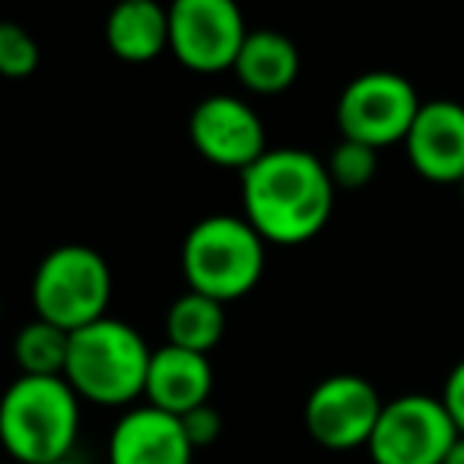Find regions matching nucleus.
Instances as JSON below:
<instances>
[{"mask_svg":"<svg viewBox=\"0 0 464 464\" xmlns=\"http://www.w3.org/2000/svg\"><path fill=\"white\" fill-rule=\"evenodd\" d=\"M334 181L324 160L299 147L267 150L242 172V217L274 246L315 239L334 213Z\"/></svg>","mask_w":464,"mask_h":464,"instance_id":"1","label":"nucleus"},{"mask_svg":"<svg viewBox=\"0 0 464 464\" xmlns=\"http://www.w3.org/2000/svg\"><path fill=\"white\" fill-rule=\"evenodd\" d=\"M80 436V398L64 379L20 375L0 394V445L16 464L71 458Z\"/></svg>","mask_w":464,"mask_h":464,"instance_id":"2","label":"nucleus"},{"mask_svg":"<svg viewBox=\"0 0 464 464\" xmlns=\"http://www.w3.org/2000/svg\"><path fill=\"white\" fill-rule=\"evenodd\" d=\"M150 356L143 334L118 318H99L71 334L64 382L80 401L102 407H124L147 388Z\"/></svg>","mask_w":464,"mask_h":464,"instance_id":"3","label":"nucleus"},{"mask_svg":"<svg viewBox=\"0 0 464 464\" xmlns=\"http://www.w3.org/2000/svg\"><path fill=\"white\" fill-rule=\"evenodd\" d=\"M181 274L191 293L223 305L242 299L265 274V239L248 226L246 217H204L181 242Z\"/></svg>","mask_w":464,"mask_h":464,"instance_id":"4","label":"nucleus"},{"mask_svg":"<svg viewBox=\"0 0 464 464\" xmlns=\"http://www.w3.org/2000/svg\"><path fill=\"white\" fill-rule=\"evenodd\" d=\"M111 271L109 261L90 246H58L39 261L33 277L35 318L73 331L109 315Z\"/></svg>","mask_w":464,"mask_h":464,"instance_id":"5","label":"nucleus"},{"mask_svg":"<svg viewBox=\"0 0 464 464\" xmlns=\"http://www.w3.org/2000/svg\"><path fill=\"white\" fill-rule=\"evenodd\" d=\"M420 96L407 77L394 71H369L353 77L337 99V128L343 140L366 143L372 150L404 143Z\"/></svg>","mask_w":464,"mask_h":464,"instance_id":"6","label":"nucleus"},{"mask_svg":"<svg viewBox=\"0 0 464 464\" xmlns=\"http://www.w3.org/2000/svg\"><path fill=\"white\" fill-rule=\"evenodd\" d=\"M458 439L442 401L432 394H401L385 401L369 439L372 464H442Z\"/></svg>","mask_w":464,"mask_h":464,"instance_id":"7","label":"nucleus"},{"mask_svg":"<svg viewBox=\"0 0 464 464\" xmlns=\"http://www.w3.org/2000/svg\"><path fill=\"white\" fill-rule=\"evenodd\" d=\"M248 33L232 0H175L169 7V52L194 73L232 71Z\"/></svg>","mask_w":464,"mask_h":464,"instance_id":"8","label":"nucleus"},{"mask_svg":"<svg viewBox=\"0 0 464 464\" xmlns=\"http://www.w3.org/2000/svg\"><path fill=\"white\" fill-rule=\"evenodd\" d=\"M379 388L353 372H337L322 379L309 392L303 407L305 430L322 449L350 451L362 449L372 439V430L382 417Z\"/></svg>","mask_w":464,"mask_h":464,"instance_id":"9","label":"nucleus"},{"mask_svg":"<svg viewBox=\"0 0 464 464\" xmlns=\"http://www.w3.org/2000/svg\"><path fill=\"white\" fill-rule=\"evenodd\" d=\"M188 137L207 162L219 169H236L239 175L267 153L261 115L246 99L226 96V92L207 96L194 105L188 118Z\"/></svg>","mask_w":464,"mask_h":464,"instance_id":"10","label":"nucleus"},{"mask_svg":"<svg viewBox=\"0 0 464 464\" xmlns=\"http://www.w3.org/2000/svg\"><path fill=\"white\" fill-rule=\"evenodd\" d=\"M404 150L417 175L432 185L464 181V105L455 99H430L420 105Z\"/></svg>","mask_w":464,"mask_h":464,"instance_id":"11","label":"nucleus"},{"mask_svg":"<svg viewBox=\"0 0 464 464\" xmlns=\"http://www.w3.org/2000/svg\"><path fill=\"white\" fill-rule=\"evenodd\" d=\"M194 445L172 413L156 407H130L109 436V464H191Z\"/></svg>","mask_w":464,"mask_h":464,"instance_id":"12","label":"nucleus"},{"mask_svg":"<svg viewBox=\"0 0 464 464\" xmlns=\"http://www.w3.org/2000/svg\"><path fill=\"white\" fill-rule=\"evenodd\" d=\"M210 392L213 366L204 353H191V350L172 347V343L153 350L147 388H143L150 407L172 413V417H185L194 407L210 404Z\"/></svg>","mask_w":464,"mask_h":464,"instance_id":"13","label":"nucleus"},{"mask_svg":"<svg viewBox=\"0 0 464 464\" xmlns=\"http://www.w3.org/2000/svg\"><path fill=\"white\" fill-rule=\"evenodd\" d=\"M109 52L124 64H147L169 52V10L153 0H124L105 23Z\"/></svg>","mask_w":464,"mask_h":464,"instance_id":"14","label":"nucleus"},{"mask_svg":"<svg viewBox=\"0 0 464 464\" xmlns=\"http://www.w3.org/2000/svg\"><path fill=\"white\" fill-rule=\"evenodd\" d=\"M299 48L277 29H252L232 64L239 83L258 96H277L299 77Z\"/></svg>","mask_w":464,"mask_h":464,"instance_id":"15","label":"nucleus"},{"mask_svg":"<svg viewBox=\"0 0 464 464\" xmlns=\"http://www.w3.org/2000/svg\"><path fill=\"white\" fill-rule=\"evenodd\" d=\"M226 334V305L200 293H181L166 312V343L191 353H210Z\"/></svg>","mask_w":464,"mask_h":464,"instance_id":"16","label":"nucleus"},{"mask_svg":"<svg viewBox=\"0 0 464 464\" xmlns=\"http://www.w3.org/2000/svg\"><path fill=\"white\" fill-rule=\"evenodd\" d=\"M67 350H71V334L42 322V318H33L29 324H23L14 337V360L20 366V375L64 379Z\"/></svg>","mask_w":464,"mask_h":464,"instance_id":"17","label":"nucleus"},{"mask_svg":"<svg viewBox=\"0 0 464 464\" xmlns=\"http://www.w3.org/2000/svg\"><path fill=\"white\" fill-rule=\"evenodd\" d=\"M328 166V175L334 181V188H343V191H356V188H366L369 181L379 172V150L366 147V143L356 140H343L337 143L334 150L324 160Z\"/></svg>","mask_w":464,"mask_h":464,"instance_id":"18","label":"nucleus"},{"mask_svg":"<svg viewBox=\"0 0 464 464\" xmlns=\"http://www.w3.org/2000/svg\"><path fill=\"white\" fill-rule=\"evenodd\" d=\"M39 71V45L20 23L0 20V77L26 80Z\"/></svg>","mask_w":464,"mask_h":464,"instance_id":"19","label":"nucleus"},{"mask_svg":"<svg viewBox=\"0 0 464 464\" xmlns=\"http://www.w3.org/2000/svg\"><path fill=\"white\" fill-rule=\"evenodd\" d=\"M181 426H185V436L194 449H204V445H213L223 432V413L217 411L213 404H204V407H194L191 413L179 417Z\"/></svg>","mask_w":464,"mask_h":464,"instance_id":"20","label":"nucleus"},{"mask_svg":"<svg viewBox=\"0 0 464 464\" xmlns=\"http://www.w3.org/2000/svg\"><path fill=\"white\" fill-rule=\"evenodd\" d=\"M442 407L445 413L451 417V423H455L458 436H464V360L455 362L449 372V379H445L442 385Z\"/></svg>","mask_w":464,"mask_h":464,"instance_id":"21","label":"nucleus"},{"mask_svg":"<svg viewBox=\"0 0 464 464\" xmlns=\"http://www.w3.org/2000/svg\"><path fill=\"white\" fill-rule=\"evenodd\" d=\"M442 464H464V436L455 439V445H451V451L445 455Z\"/></svg>","mask_w":464,"mask_h":464,"instance_id":"22","label":"nucleus"},{"mask_svg":"<svg viewBox=\"0 0 464 464\" xmlns=\"http://www.w3.org/2000/svg\"><path fill=\"white\" fill-rule=\"evenodd\" d=\"M54 464H80V461H73V458H64V461H54Z\"/></svg>","mask_w":464,"mask_h":464,"instance_id":"23","label":"nucleus"},{"mask_svg":"<svg viewBox=\"0 0 464 464\" xmlns=\"http://www.w3.org/2000/svg\"><path fill=\"white\" fill-rule=\"evenodd\" d=\"M458 191H461V204H464V181H461V185H458Z\"/></svg>","mask_w":464,"mask_h":464,"instance_id":"24","label":"nucleus"},{"mask_svg":"<svg viewBox=\"0 0 464 464\" xmlns=\"http://www.w3.org/2000/svg\"><path fill=\"white\" fill-rule=\"evenodd\" d=\"M0 315H4V299H0Z\"/></svg>","mask_w":464,"mask_h":464,"instance_id":"25","label":"nucleus"},{"mask_svg":"<svg viewBox=\"0 0 464 464\" xmlns=\"http://www.w3.org/2000/svg\"><path fill=\"white\" fill-rule=\"evenodd\" d=\"M0 464H4V461H0Z\"/></svg>","mask_w":464,"mask_h":464,"instance_id":"26","label":"nucleus"}]
</instances>
